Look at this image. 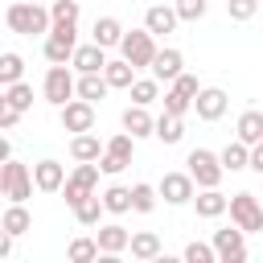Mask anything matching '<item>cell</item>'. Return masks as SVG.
Wrapping results in <instances>:
<instances>
[{
	"instance_id": "4fadbf2b",
	"label": "cell",
	"mask_w": 263,
	"mask_h": 263,
	"mask_svg": "<svg viewBox=\"0 0 263 263\" xmlns=\"http://www.w3.org/2000/svg\"><path fill=\"white\" fill-rule=\"evenodd\" d=\"M33 185H37L41 193H58V189L66 185V168H62L53 156H45V160L33 164Z\"/></svg>"
},
{
	"instance_id": "83f0119b",
	"label": "cell",
	"mask_w": 263,
	"mask_h": 263,
	"mask_svg": "<svg viewBox=\"0 0 263 263\" xmlns=\"http://www.w3.org/2000/svg\"><path fill=\"white\" fill-rule=\"evenodd\" d=\"M99 197H103V210L107 214H127L132 210V189L127 185H107Z\"/></svg>"
},
{
	"instance_id": "2e32d148",
	"label": "cell",
	"mask_w": 263,
	"mask_h": 263,
	"mask_svg": "<svg viewBox=\"0 0 263 263\" xmlns=\"http://www.w3.org/2000/svg\"><path fill=\"white\" fill-rule=\"evenodd\" d=\"M99 255H119V251H127V242H132V234L119 226V222H107V226H99Z\"/></svg>"
},
{
	"instance_id": "3957f363",
	"label": "cell",
	"mask_w": 263,
	"mask_h": 263,
	"mask_svg": "<svg viewBox=\"0 0 263 263\" xmlns=\"http://www.w3.org/2000/svg\"><path fill=\"white\" fill-rule=\"evenodd\" d=\"M99 173H103V168H99V160H78V168H74V173L66 177V185H62L66 205H70V210H74L82 197H90V193L99 189Z\"/></svg>"
},
{
	"instance_id": "ac0fdd59",
	"label": "cell",
	"mask_w": 263,
	"mask_h": 263,
	"mask_svg": "<svg viewBox=\"0 0 263 263\" xmlns=\"http://www.w3.org/2000/svg\"><path fill=\"white\" fill-rule=\"evenodd\" d=\"M103 78H107V86H111V90H127V86L136 82V66H132L127 58H115V62H107V66H103Z\"/></svg>"
},
{
	"instance_id": "d590c367",
	"label": "cell",
	"mask_w": 263,
	"mask_h": 263,
	"mask_svg": "<svg viewBox=\"0 0 263 263\" xmlns=\"http://www.w3.org/2000/svg\"><path fill=\"white\" fill-rule=\"evenodd\" d=\"M66 255H70L74 263H90V259H99V238H74V242L66 247Z\"/></svg>"
},
{
	"instance_id": "8d00e7d4",
	"label": "cell",
	"mask_w": 263,
	"mask_h": 263,
	"mask_svg": "<svg viewBox=\"0 0 263 263\" xmlns=\"http://www.w3.org/2000/svg\"><path fill=\"white\" fill-rule=\"evenodd\" d=\"M185 263H218L214 242H189L185 247Z\"/></svg>"
},
{
	"instance_id": "ab89813d",
	"label": "cell",
	"mask_w": 263,
	"mask_h": 263,
	"mask_svg": "<svg viewBox=\"0 0 263 263\" xmlns=\"http://www.w3.org/2000/svg\"><path fill=\"white\" fill-rule=\"evenodd\" d=\"M49 16H53V21L78 25V0H53V4H49Z\"/></svg>"
},
{
	"instance_id": "8fae6325",
	"label": "cell",
	"mask_w": 263,
	"mask_h": 263,
	"mask_svg": "<svg viewBox=\"0 0 263 263\" xmlns=\"http://www.w3.org/2000/svg\"><path fill=\"white\" fill-rule=\"evenodd\" d=\"M156 193H160L168 205H189L193 193H197V181H193L189 173H164V181H160Z\"/></svg>"
},
{
	"instance_id": "f35d334b",
	"label": "cell",
	"mask_w": 263,
	"mask_h": 263,
	"mask_svg": "<svg viewBox=\"0 0 263 263\" xmlns=\"http://www.w3.org/2000/svg\"><path fill=\"white\" fill-rule=\"evenodd\" d=\"M189 107H193V99H189V95H181V90H173V86L164 90V111H168V115H185Z\"/></svg>"
},
{
	"instance_id": "52a82bcc",
	"label": "cell",
	"mask_w": 263,
	"mask_h": 263,
	"mask_svg": "<svg viewBox=\"0 0 263 263\" xmlns=\"http://www.w3.org/2000/svg\"><path fill=\"white\" fill-rule=\"evenodd\" d=\"M119 58H127L136 70L152 66V58H156V41H152V33H148V29H132V33H123V41H119Z\"/></svg>"
},
{
	"instance_id": "f546056e",
	"label": "cell",
	"mask_w": 263,
	"mask_h": 263,
	"mask_svg": "<svg viewBox=\"0 0 263 263\" xmlns=\"http://www.w3.org/2000/svg\"><path fill=\"white\" fill-rule=\"evenodd\" d=\"M21 78H25V58L12 53V49H4V53H0V86H12V82H21Z\"/></svg>"
},
{
	"instance_id": "4dcf8cb0",
	"label": "cell",
	"mask_w": 263,
	"mask_h": 263,
	"mask_svg": "<svg viewBox=\"0 0 263 263\" xmlns=\"http://www.w3.org/2000/svg\"><path fill=\"white\" fill-rule=\"evenodd\" d=\"M74 218H78V226H99V218H103V197H99V193L82 197V201L74 205Z\"/></svg>"
},
{
	"instance_id": "8992f818",
	"label": "cell",
	"mask_w": 263,
	"mask_h": 263,
	"mask_svg": "<svg viewBox=\"0 0 263 263\" xmlns=\"http://www.w3.org/2000/svg\"><path fill=\"white\" fill-rule=\"evenodd\" d=\"M226 210H230V222H234L238 230H247V234L263 230V201H259L255 193H234Z\"/></svg>"
},
{
	"instance_id": "bcb514c9",
	"label": "cell",
	"mask_w": 263,
	"mask_h": 263,
	"mask_svg": "<svg viewBox=\"0 0 263 263\" xmlns=\"http://www.w3.org/2000/svg\"><path fill=\"white\" fill-rule=\"evenodd\" d=\"M12 156V144H8V136H0V164Z\"/></svg>"
},
{
	"instance_id": "7bdbcfd3",
	"label": "cell",
	"mask_w": 263,
	"mask_h": 263,
	"mask_svg": "<svg viewBox=\"0 0 263 263\" xmlns=\"http://www.w3.org/2000/svg\"><path fill=\"white\" fill-rule=\"evenodd\" d=\"M99 168H103V173H123L127 164H123L119 156H111V152H103V156H99Z\"/></svg>"
},
{
	"instance_id": "1f68e13d",
	"label": "cell",
	"mask_w": 263,
	"mask_h": 263,
	"mask_svg": "<svg viewBox=\"0 0 263 263\" xmlns=\"http://www.w3.org/2000/svg\"><path fill=\"white\" fill-rule=\"evenodd\" d=\"M127 90H132V103H140V107H148V103L160 99V82L156 78H136Z\"/></svg>"
},
{
	"instance_id": "277c9868",
	"label": "cell",
	"mask_w": 263,
	"mask_h": 263,
	"mask_svg": "<svg viewBox=\"0 0 263 263\" xmlns=\"http://www.w3.org/2000/svg\"><path fill=\"white\" fill-rule=\"evenodd\" d=\"M0 193L8 201H29L33 197V173H29V164H21V160L8 156L0 164Z\"/></svg>"
},
{
	"instance_id": "5b68a950",
	"label": "cell",
	"mask_w": 263,
	"mask_h": 263,
	"mask_svg": "<svg viewBox=\"0 0 263 263\" xmlns=\"http://www.w3.org/2000/svg\"><path fill=\"white\" fill-rule=\"evenodd\" d=\"M185 164H189V177L197 181V189H214L218 181H222V160H218V152H210V148H193L189 156H185Z\"/></svg>"
},
{
	"instance_id": "603a6c76",
	"label": "cell",
	"mask_w": 263,
	"mask_h": 263,
	"mask_svg": "<svg viewBox=\"0 0 263 263\" xmlns=\"http://www.w3.org/2000/svg\"><path fill=\"white\" fill-rule=\"evenodd\" d=\"M107 78H103V70L99 74H78V82H74V95L78 99H86V103H99V99H107Z\"/></svg>"
},
{
	"instance_id": "ba28073f",
	"label": "cell",
	"mask_w": 263,
	"mask_h": 263,
	"mask_svg": "<svg viewBox=\"0 0 263 263\" xmlns=\"http://www.w3.org/2000/svg\"><path fill=\"white\" fill-rule=\"evenodd\" d=\"M74 74H70V66H49L45 70V82H41V90H45V103H53V107H62V103H70L74 99Z\"/></svg>"
},
{
	"instance_id": "5bb4252c",
	"label": "cell",
	"mask_w": 263,
	"mask_h": 263,
	"mask_svg": "<svg viewBox=\"0 0 263 263\" xmlns=\"http://www.w3.org/2000/svg\"><path fill=\"white\" fill-rule=\"evenodd\" d=\"M152 78L156 82H173L181 70H185V53L181 49H156V58H152Z\"/></svg>"
},
{
	"instance_id": "d4e9b609",
	"label": "cell",
	"mask_w": 263,
	"mask_h": 263,
	"mask_svg": "<svg viewBox=\"0 0 263 263\" xmlns=\"http://www.w3.org/2000/svg\"><path fill=\"white\" fill-rule=\"evenodd\" d=\"M0 226H4L12 238H21L25 230H33V214L25 210V201H12V205L4 210V218H0Z\"/></svg>"
},
{
	"instance_id": "e0dca14e",
	"label": "cell",
	"mask_w": 263,
	"mask_h": 263,
	"mask_svg": "<svg viewBox=\"0 0 263 263\" xmlns=\"http://www.w3.org/2000/svg\"><path fill=\"white\" fill-rule=\"evenodd\" d=\"M177 21H181V16H177V8H168V4H152V8L144 12V29H148L152 37H156V33H173V29H177Z\"/></svg>"
},
{
	"instance_id": "484cf974",
	"label": "cell",
	"mask_w": 263,
	"mask_h": 263,
	"mask_svg": "<svg viewBox=\"0 0 263 263\" xmlns=\"http://www.w3.org/2000/svg\"><path fill=\"white\" fill-rule=\"evenodd\" d=\"M218 160H222V168H226V173H242V168L251 164V144L234 140V144H226V148L218 152Z\"/></svg>"
},
{
	"instance_id": "7c38bea8",
	"label": "cell",
	"mask_w": 263,
	"mask_h": 263,
	"mask_svg": "<svg viewBox=\"0 0 263 263\" xmlns=\"http://www.w3.org/2000/svg\"><path fill=\"white\" fill-rule=\"evenodd\" d=\"M226 107H230V99H226V90H222V86H201V90H197V99H193V111H197V119H205V123L222 119V115H226Z\"/></svg>"
},
{
	"instance_id": "f1b7e54d",
	"label": "cell",
	"mask_w": 263,
	"mask_h": 263,
	"mask_svg": "<svg viewBox=\"0 0 263 263\" xmlns=\"http://www.w3.org/2000/svg\"><path fill=\"white\" fill-rule=\"evenodd\" d=\"M95 41H99L103 49L119 45V41H123V25H119L115 16H99V21H95Z\"/></svg>"
},
{
	"instance_id": "44dd1931",
	"label": "cell",
	"mask_w": 263,
	"mask_h": 263,
	"mask_svg": "<svg viewBox=\"0 0 263 263\" xmlns=\"http://www.w3.org/2000/svg\"><path fill=\"white\" fill-rule=\"evenodd\" d=\"M193 205H197V214H201V218H222V214H226V205H230V197H226V193H218V185H214V189L193 193Z\"/></svg>"
},
{
	"instance_id": "ffe728a7",
	"label": "cell",
	"mask_w": 263,
	"mask_h": 263,
	"mask_svg": "<svg viewBox=\"0 0 263 263\" xmlns=\"http://www.w3.org/2000/svg\"><path fill=\"white\" fill-rule=\"evenodd\" d=\"M152 136H156L160 144H181V140H185V115H168V111H160Z\"/></svg>"
},
{
	"instance_id": "d6986e66",
	"label": "cell",
	"mask_w": 263,
	"mask_h": 263,
	"mask_svg": "<svg viewBox=\"0 0 263 263\" xmlns=\"http://www.w3.org/2000/svg\"><path fill=\"white\" fill-rule=\"evenodd\" d=\"M152 127H156V119L148 115V107H140V103H132V107L123 111V132H132L136 140H144V136H152Z\"/></svg>"
},
{
	"instance_id": "f6af8a7d",
	"label": "cell",
	"mask_w": 263,
	"mask_h": 263,
	"mask_svg": "<svg viewBox=\"0 0 263 263\" xmlns=\"http://www.w3.org/2000/svg\"><path fill=\"white\" fill-rule=\"evenodd\" d=\"M8 255H12V234L0 226V259H8Z\"/></svg>"
},
{
	"instance_id": "b9f144b4",
	"label": "cell",
	"mask_w": 263,
	"mask_h": 263,
	"mask_svg": "<svg viewBox=\"0 0 263 263\" xmlns=\"http://www.w3.org/2000/svg\"><path fill=\"white\" fill-rule=\"evenodd\" d=\"M16 119H21V111L8 103V95L0 90V132H8V127H16Z\"/></svg>"
},
{
	"instance_id": "60d3db41",
	"label": "cell",
	"mask_w": 263,
	"mask_h": 263,
	"mask_svg": "<svg viewBox=\"0 0 263 263\" xmlns=\"http://www.w3.org/2000/svg\"><path fill=\"white\" fill-rule=\"evenodd\" d=\"M226 12H230V21H251L259 12V0H226Z\"/></svg>"
},
{
	"instance_id": "4316f807",
	"label": "cell",
	"mask_w": 263,
	"mask_h": 263,
	"mask_svg": "<svg viewBox=\"0 0 263 263\" xmlns=\"http://www.w3.org/2000/svg\"><path fill=\"white\" fill-rule=\"evenodd\" d=\"M127 251H132V259H144V263H148V259H160L164 247H160V238H156L152 230H140V234H132Z\"/></svg>"
},
{
	"instance_id": "7402d4cb",
	"label": "cell",
	"mask_w": 263,
	"mask_h": 263,
	"mask_svg": "<svg viewBox=\"0 0 263 263\" xmlns=\"http://www.w3.org/2000/svg\"><path fill=\"white\" fill-rule=\"evenodd\" d=\"M234 132H238L242 144H259V140H263V111H259V107H247V111L238 115Z\"/></svg>"
},
{
	"instance_id": "d6a6232c",
	"label": "cell",
	"mask_w": 263,
	"mask_h": 263,
	"mask_svg": "<svg viewBox=\"0 0 263 263\" xmlns=\"http://www.w3.org/2000/svg\"><path fill=\"white\" fill-rule=\"evenodd\" d=\"M103 152H111V156H119L123 164H132V152H136V136L132 132H119V136H111L107 140V148Z\"/></svg>"
},
{
	"instance_id": "e575fe53",
	"label": "cell",
	"mask_w": 263,
	"mask_h": 263,
	"mask_svg": "<svg viewBox=\"0 0 263 263\" xmlns=\"http://www.w3.org/2000/svg\"><path fill=\"white\" fill-rule=\"evenodd\" d=\"M4 95H8V103H12V107H16L21 115H25L29 107H33V86H29L25 78H21V82H12V86H4Z\"/></svg>"
},
{
	"instance_id": "836d02e7",
	"label": "cell",
	"mask_w": 263,
	"mask_h": 263,
	"mask_svg": "<svg viewBox=\"0 0 263 263\" xmlns=\"http://www.w3.org/2000/svg\"><path fill=\"white\" fill-rule=\"evenodd\" d=\"M156 197H160V193H156L152 185H144V181L132 185V210H136V214H152V210H156Z\"/></svg>"
},
{
	"instance_id": "7a4b0ae2",
	"label": "cell",
	"mask_w": 263,
	"mask_h": 263,
	"mask_svg": "<svg viewBox=\"0 0 263 263\" xmlns=\"http://www.w3.org/2000/svg\"><path fill=\"white\" fill-rule=\"evenodd\" d=\"M74 49H78L74 25H70V21H53L49 33H45V62H49V66H70Z\"/></svg>"
},
{
	"instance_id": "6da1fadb",
	"label": "cell",
	"mask_w": 263,
	"mask_h": 263,
	"mask_svg": "<svg viewBox=\"0 0 263 263\" xmlns=\"http://www.w3.org/2000/svg\"><path fill=\"white\" fill-rule=\"evenodd\" d=\"M4 21H8V29H12V33H21V37L49 33V25H53L49 8H45V4H37V0H16V4H8Z\"/></svg>"
},
{
	"instance_id": "30bf717a",
	"label": "cell",
	"mask_w": 263,
	"mask_h": 263,
	"mask_svg": "<svg viewBox=\"0 0 263 263\" xmlns=\"http://www.w3.org/2000/svg\"><path fill=\"white\" fill-rule=\"evenodd\" d=\"M58 115H62V127L66 132H95V103H86V99L62 103Z\"/></svg>"
},
{
	"instance_id": "cb8c5ba5",
	"label": "cell",
	"mask_w": 263,
	"mask_h": 263,
	"mask_svg": "<svg viewBox=\"0 0 263 263\" xmlns=\"http://www.w3.org/2000/svg\"><path fill=\"white\" fill-rule=\"evenodd\" d=\"M103 148H107V144H99L95 132H74V140H70V156H74V160H99Z\"/></svg>"
},
{
	"instance_id": "ee69618b",
	"label": "cell",
	"mask_w": 263,
	"mask_h": 263,
	"mask_svg": "<svg viewBox=\"0 0 263 263\" xmlns=\"http://www.w3.org/2000/svg\"><path fill=\"white\" fill-rule=\"evenodd\" d=\"M247 168H255V173L263 177V140H259V144H251V164H247Z\"/></svg>"
},
{
	"instance_id": "9c48e42d",
	"label": "cell",
	"mask_w": 263,
	"mask_h": 263,
	"mask_svg": "<svg viewBox=\"0 0 263 263\" xmlns=\"http://www.w3.org/2000/svg\"><path fill=\"white\" fill-rule=\"evenodd\" d=\"M214 251H218V263H242L247 259V230H214Z\"/></svg>"
},
{
	"instance_id": "74e56055",
	"label": "cell",
	"mask_w": 263,
	"mask_h": 263,
	"mask_svg": "<svg viewBox=\"0 0 263 263\" xmlns=\"http://www.w3.org/2000/svg\"><path fill=\"white\" fill-rule=\"evenodd\" d=\"M173 8H177V16H181V21H201V16H205V8H210V0H177Z\"/></svg>"
},
{
	"instance_id": "9a60e30c",
	"label": "cell",
	"mask_w": 263,
	"mask_h": 263,
	"mask_svg": "<svg viewBox=\"0 0 263 263\" xmlns=\"http://www.w3.org/2000/svg\"><path fill=\"white\" fill-rule=\"evenodd\" d=\"M70 66H74L78 74H99V70L107 66V49H103L99 41H90V45H78V49H74V58H70Z\"/></svg>"
}]
</instances>
